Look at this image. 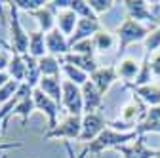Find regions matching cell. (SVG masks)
Segmentation results:
<instances>
[{"label":"cell","mask_w":160,"mask_h":158,"mask_svg":"<svg viewBox=\"0 0 160 158\" xmlns=\"http://www.w3.org/2000/svg\"><path fill=\"white\" fill-rule=\"evenodd\" d=\"M137 130L135 131H118L111 126H107L101 133H99L92 143L86 145V152L88 154H101L109 149H116V147H122L128 141H135L137 139Z\"/></svg>","instance_id":"cell-1"},{"label":"cell","mask_w":160,"mask_h":158,"mask_svg":"<svg viewBox=\"0 0 160 158\" xmlns=\"http://www.w3.org/2000/svg\"><path fill=\"white\" fill-rule=\"evenodd\" d=\"M10 15H8V34H10V52L17 55L29 53V32L23 29L21 19H19V10L12 2H4Z\"/></svg>","instance_id":"cell-2"},{"label":"cell","mask_w":160,"mask_h":158,"mask_svg":"<svg viewBox=\"0 0 160 158\" xmlns=\"http://www.w3.org/2000/svg\"><path fill=\"white\" fill-rule=\"evenodd\" d=\"M80 131H82V116L67 114L57 128L48 130L44 133V139H61V141H78Z\"/></svg>","instance_id":"cell-3"},{"label":"cell","mask_w":160,"mask_h":158,"mask_svg":"<svg viewBox=\"0 0 160 158\" xmlns=\"http://www.w3.org/2000/svg\"><path fill=\"white\" fill-rule=\"evenodd\" d=\"M149 32L151 31L143 23L135 21V19H130V17L124 19V21L116 27V38H118V42H120V52H122L128 44H132V42L145 40Z\"/></svg>","instance_id":"cell-4"},{"label":"cell","mask_w":160,"mask_h":158,"mask_svg":"<svg viewBox=\"0 0 160 158\" xmlns=\"http://www.w3.org/2000/svg\"><path fill=\"white\" fill-rule=\"evenodd\" d=\"M61 107L67 114L84 116V101H82V88L72 84L71 80H63V99Z\"/></svg>","instance_id":"cell-5"},{"label":"cell","mask_w":160,"mask_h":158,"mask_svg":"<svg viewBox=\"0 0 160 158\" xmlns=\"http://www.w3.org/2000/svg\"><path fill=\"white\" fill-rule=\"evenodd\" d=\"M32 99H34V107L36 111H40L46 118H48V130H53L57 128V118H59V111H61V105L55 103L52 97H48L42 90L34 88L32 91Z\"/></svg>","instance_id":"cell-6"},{"label":"cell","mask_w":160,"mask_h":158,"mask_svg":"<svg viewBox=\"0 0 160 158\" xmlns=\"http://www.w3.org/2000/svg\"><path fill=\"white\" fill-rule=\"evenodd\" d=\"M107 120L101 112H90V114H84L82 116V131H80V137L78 141L80 143H92L95 137L101 133L105 128H107Z\"/></svg>","instance_id":"cell-7"},{"label":"cell","mask_w":160,"mask_h":158,"mask_svg":"<svg viewBox=\"0 0 160 158\" xmlns=\"http://www.w3.org/2000/svg\"><path fill=\"white\" fill-rule=\"evenodd\" d=\"M46 50H48V55H55V57H65L69 52H71V44H69V38L59 31V29H53L52 32L46 34Z\"/></svg>","instance_id":"cell-8"},{"label":"cell","mask_w":160,"mask_h":158,"mask_svg":"<svg viewBox=\"0 0 160 158\" xmlns=\"http://www.w3.org/2000/svg\"><path fill=\"white\" fill-rule=\"evenodd\" d=\"M101 29V21L99 19H78V25L72 32V36L69 38V44L74 46L82 40H90L95 36V32Z\"/></svg>","instance_id":"cell-9"},{"label":"cell","mask_w":160,"mask_h":158,"mask_svg":"<svg viewBox=\"0 0 160 158\" xmlns=\"http://www.w3.org/2000/svg\"><path fill=\"white\" fill-rule=\"evenodd\" d=\"M116 78H118L116 67H99L93 74H90L92 84L101 91V95H105L109 91V88L116 82Z\"/></svg>","instance_id":"cell-10"},{"label":"cell","mask_w":160,"mask_h":158,"mask_svg":"<svg viewBox=\"0 0 160 158\" xmlns=\"http://www.w3.org/2000/svg\"><path fill=\"white\" fill-rule=\"evenodd\" d=\"M55 13H57L55 8L50 4V0H48L44 8L36 10V12L31 13V15L34 17V21H36V29L42 31L44 34H48V32H52V31L55 29Z\"/></svg>","instance_id":"cell-11"},{"label":"cell","mask_w":160,"mask_h":158,"mask_svg":"<svg viewBox=\"0 0 160 158\" xmlns=\"http://www.w3.org/2000/svg\"><path fill=\"white\" fill-rule=\"evenodd\" d=\"M116 151H120L124 154V158H154L158 154V151L149 149L145 145L143 137H137L135 141H132V145H122V147H116Z\"/></svg>","instance_id":"cell-12"},{"label":"cell","mask_w":160,"mask_h":158,"mask_svg":"<svg viewBox=\"0 0 160 158\" xmlns=\"http://www.w3.org/2000/svg\"><path fill=\"white\" fill-rule=\"evenodd\" d=\"M38 90H42L48 97H52L55 103L61 105V99H63V80H61V76H42L40 78V84H38Z\"/></svg>","instance_id":"cell-13"},{"label":"cell","mask_w":160,"mask_h":158,"mask_svg":"<svg viewBox=\"0 0 160 158\" xmlns=\"http://www.w3.org/2000/svg\"><path fill=\"white\" fill-rule=\"evenodd\" d=\"M82 101H84V114H90V112H97V109L101 107L103 103V95L99 91L92 80H88L84 86H82Z\"/></svg>","instance_id":"cell-14"},{"label":"cell","mask_w":160,"mask_h":158,"mask_svg":"<svg viewBox=\"0 0 160 158\" xmlns=\"http://www.w3.org/2000/svg\"><path fill=\"white\" fill-rule=\"evenodd\" d=\"M78 19L80 17L72 12V8H69V10H59L55 13V29H59L67 38H71L72 32H74V29H76V25H78Z\"/></svg>","instance_id":"cell-15"},{"label":"cell","mask_w":160,"mask_h":158,"mask_svg":"<svg viewBox=\"0 0 160 158\" xmlns=\"http://www.w3.org/2000/svg\"><path fill=\"white\" fill-rule=\"evenodd\" d=\"M63 63H69V65H74L78 67L80 71H84L86 74H93L99 65L95 61V57H90V55H80V53H74V52H69L65 57H61Z\"/></svg>","instance_id":"cell-16"},{"label":"cell","mask_w":160,"mask_h":158,"mask_svg":"<svg viewBox=\"0 0 160 158\" xmlns=\"http://www.w3.org/2000/svg\"><path fill=\"white\" fill-rule=\"evenodd\" d=\"M124 8L128 10L130 13V19H135V21H149V19H154L151 8L147 2H143V0H137V2H132V0H128V2H122Z\"/></svg>","instance_id":"cell-17"},{"label":"cell","mask_w":160,"mask_h":158,"mask_svg":"<svg viewBox=\"0 0 160 158\" xmlns=\"http://www.w3.org/2000/svg\"><path fill=\"white\" fill-rule=\"evenodd\" d=\"M31 57L34 59H40V57H44L48 55V50H46V34L42 31H31L29 32V53Z\"/></svg>","instance_id":"cell-18"},{"label":"cell","mask_w":160,"mask_h":158,"mask_svg":"<svg viewBox=\"0 0 160 158\" xmlns=\"http://www.w3.org/2000/svg\"><path fill=\"white\" fill-rule=\"evenodd\" d=\"M145 131L160 133V105L151 107L149 111H145V114L141 118V124L137 128V133H145Z\"/></svg>","instance_id":"cell-19"},{"label":"cell","mask_w":160,"mask_h":158,"mask_svg":"<svg viewBox=\"0 0 160 158\" xmlns=\"http://www.w3.org/2000/svg\"><path fill=\"white\" fill-rule=\"evenodd\" d=\"M92 42H93L95 52L105 53V52H111V50L116 46V36H114L111 31H107V29L101 27V29L95 32V36L92 38Z\"/></svg>","instance_id":"cell-20"},{"label":"cell","mask_w":160,"mask_h":158,"mask_svg":"<svg viewBox=\"0 0 160 158\" xmlns=\"http://www.w3.org/2000/svg\"><path fill=\"white\" fill-rule=\"evenodd\" d=\"M139 71H141V65H139L133 57H124L122 61L116 65V72H118V78L130 82V80H135L139 76Z\"/></svg>","instance_id":"cell-21"},{"label":"cell","mask_w":160,"mask_h":158,"mask_svg":"<svg viewBox=\"0 0 160 158\" xmlns=\"http://www.w3.org/2000/svg\"><path fill=\"white\" fill-rule=\"evenodd\" d=\"M8 76L12 80H17V82H25L27 78V63H25V55H17V53H12V61L8 65Z\"/></svg>","instance_id":"cell-22"},{"label":"cell","mask_w":160,"mask_h":158,"mask_svg":"<svg viewBox=\"0 0 160 158\" xmlns=\"http://www.w3.org/2000/svg\"><path fill=\"white\" fill-rule=\"evenodd\" d=\"M17 99V103H15V107H13V111H12V114L10 116H19L21 118V124L25 126L27 124V120H29V116L36 111V107H34V99H32V95H27V97H15Z\"/></svg>","instance_id":"cell-23"},{"label":"cell","mask_w":160,"mask_h":158,"mask_svg":"<svg viewBox=\"0 0 160 158\" xmlns=\"http://www.w3.org/2000/svg\"><path fill=\"white\" fill-rule=\"evenodd\" d=\"M61 59L55 55H44L38 59V69L42 76H61Z\"/></svg>","instance_id":"cell-24"},{"label":"cell","mask_w":160,"mask_h":158,"mask_svg":"<svg viewBox=\"0 0 160 158\" xmlns=\"http://www.w3.org/2000/svg\"><path fill=\"white\" fill-rule=\"evenodd\" d=\"M61 63H63V61H61ZM61 72L65 74V80H71L72 84H76V86H80V88H82V86L90 80V74H86L84 71H80L78 67L69 65V63H63V65H61Z\"/></svg>","instance_id":"cell-25"},{"label":"cell","mask_w":160,"mask_h":158,"mask_svg":"<svg viewBox=\"0 0 160 158\" xmlns=\"http://www.w3.org/2000/svg\"><path fill=\"white\" fill-rule=\"evenodd\" d=\"M135 93L141 97V101L149 103L151 107H158L160 105V88L158 86H152V84L139 86V88H135Z\"/></svg>","instance_id":"cell-26"},{"label":"cell","mask_w":160,"mask_h":158,"mask_svg":"<svg viewBox=\"0 0 160 158\" xmlns=\"http://www.w3.org/2000/svg\"><path fill=\"white\" fill-rule=\"evenodd\" d=\"M25 63H27V78H25V82L34 90V88H38L40 78H42L40 69H38V59H34L31 55H25Z\"/></svg>","instance_id":"cell-27"},{"label":"cell","mask_w":160,"mask_h":158,"mask_svg":"<svg viewBox=\"0 0 160 158\" xmlns=\"http://www.w3.org/2000/svg\"><path fill=\"white\" fill-rule=\"evenodd\" d=\"M21 84H23V82H17V80H8L2 88H0V107H4L6 103H10V101L13 99Z\"/></svg>","instance_id":"cell-28"},{"label":"cell","mask_w":160,"mask_h":158,"mask_svg":"<svg viewBox=\"0 0 160 158\" xmlns=\"http://www.w3.org/2000/svg\"><path fill=\"white\" fill-rule=\"evenodd\" d=\"M72 12L80 17V19H99L93 12H92V8H90V4H88V0H72Z\"/></svg>","instance_id":"cell-29"},{"label":"cell","mask_w":160,"mask_h":158,"mask_svg":"<svg viewBox=\"0 0 160 158\" xmlns=\"http://www.w3.org/2000/svg\"><path fill=\"white\" fill-rule=\"evenodd\" d=\"M48 0H13V4L17 6L19 12H27V13H34L36 10L44 8Z\"/></svg>","instance_id":"cell-30"},{"label":"cell","mask_w":160,"mask_h":158,"mask_svg":"<svg viewBox=\"0 0 160 158\" xmlns=\"http://www.w3.org/2000/svg\"><path fill=\"white\" fill-rule=\"evenodd\" d=\"M143 44H145V50L147 52H158V48H160V27H156L154 31H151L149 34H147V38L143 40Z\"/></svg>","instance_id":"cell-31"},{"label":"cell","mask_w":160,"mask_h":158,"mask_svg":"<svg viewBox=\"0 0 160 158\" xmlns=\"http://www.w3.org/2000/svg\"><path fill=\"white\" fill-rule=\"evenodd\" d=\"M88 4H90L92 12L99 17L101 13H105V12L112 10V6H114L116 2H112V0H88Z\"/></svg>","instance_id":"cell-32"},{"label":"cell","mask_w":160,"mask_h":158,"mask_svg":"<svg viewBox=\"0 0 160 158\" xmlns=\"http://www.w3.org/2000/svg\"><path fill=\"white\" fill-rule=\"evenodd\" d=\"M71 52L80 53V55H90V57H95V48H93L92 38H90V40H82V42H78V44L71 46Z\"/></svg>","instance_id":"cell-33"},{"label":"cell","mask_w":160,"mask_h":158,"mask_svg":"<svg viewBox=\"0 0 160 158\" xmlns=\"http://www.w3.org/2000/svg\"><path fill=\"white\" fill-rule=\"evenodd\" d=\"M149 69H151V74L154 76V78H160V50L158 52H154L152 55H151V59H149Z\"/></svg>","instance_id":"cell-34"},{"label":"cell","mask_w":160,"mask_h":158,"mask_svg":"<svg viewBox=\"0 0 160 158\" xmlns=\"http://www.w3.org/2000/svg\"><path fill=\"white\" fill-rule=\"evenodd\" d=\"M10 61H12V52H10V48L8 50H0V72H6L8 71Z\"/></svg>","instance_id":"cell-35"},{"label":"cell","mask_w":160,"mask_h":158,"mask_svg":"<svg viewBox=\"0 0 160 158\" xmlns=\"http://www.w3.org/2000/svg\"><path fill=\"white\" fill-rule=\"evenodd\" d=\"M154 158H160V152H158V154H156V156H154Z\"/></svg>","instance_id":"cell-36"},{"label":"cell","mask_w":160,"mask_h":158,"mask_svg":"<svg viewBox=\"0 0 160 158\" xmlns=\"http://www.w3.org/2000/svg\"><path fill=\"white\" fill-rule=\"evenodd\" d=\"M2 158H8V156H6V154H2Z\"/></svg>","instance_id":"cell-37"}]
</instances>
